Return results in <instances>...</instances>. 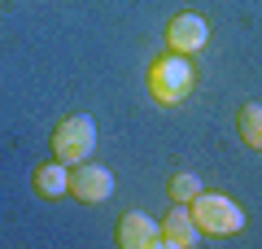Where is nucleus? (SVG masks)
<instances>
[{
  "label": "nucleus",
  "instance_id": "0eeeda50",
  "mask_svg": "<svg viewBox=\"0 0 262 249\" xmlns=\"http://www.w3.org/2000/svg\"><path fill=\"white\" fill-rule=\"evenodd\" d=\"M31 188H35L39 201H61V197H70V166L57 162V157L39 162L31 171Z\"/></svg>",
  "mask_w": 262,
  "mask_h": 249
},
{
  "label": "nucleus",
  "instance_id": "20e7f679",
  "mask_svg": "<svg viewBox=\"0 0 262 249\" xmlns=\"http://www.w3.org/2000/svg\"><path fill=\"white\" fill-rule=\"evenodd\" d=\"M70 197L83 205H101L114 197V171L101 162H75L70 166Z\"/></svg>",
  "mask_w": 262,
  "mask_h": 249
},
{
  "label": "nucleus",
  "instance_id": "6e6552de",
  "mask_svg": "<svg viewBox=\"0 0 262 249\" xmlns=\"http://www.w3.org/2000/svg\"><path fill=\"white\" fill-rule=\"evenodd\" d=\"M196 240H201V227L192 223V210L175 201V210H166V219H162V245L166 249H192Z\"/></svg>",
  "mask_w": 262,
  "mask_h": 249
},
{
  "label": "nucleus",
  "instance_id": "9d476101",
  "mask_svg": "<svg viewBox=\"0 0 262 249\" xmlns=\"http://www.w3.org/2000/svg\"><path fill=\"white\" fill-rule=\"evenodd\" d=\"M201 188H206V184H201V179H196L192 171H175V175H170V184H166V193H170V201L188 205L196 193H201Z\"/></svg>",
  "mask_w": 262,
  "mask_h": 249
},
{
  "label": "nucleus",
  "instance_id": "423d86ee",
  "mask_svg": "<svg viewBox=\"0 0 262 249\" xmlns=\"http://www.w3.org/2000/svg\"><path fill=\"white\" fill-rule=\"evenodd\" d=\"M114 240H118V249H153L162 245V223L149 219L144 210H127L114 227Z\"/></svg>",
  "mask_w": 262,
  "mask_h": 249
},
{
  "label": "nucleus",
  "instance_id": "f03ea898",
  "mask_svg": "<svg viewBox=\"0 0 262 249\" xmlns=\"http://www.w3.org/2000/svg\"><path fill=\"white\" fill-rule=\"evenodd\" d=\"M188 210H192V223L201 227V236H232V232H241L249 223L241 201H232L223 193H206V188L188 201Z\"/></svg>",
  "mask_w": 262,
  "mask_h": 249
},
{
  "label": "nucleus",
  "instance_id": "f257e3e1",
  "mask_svg": "<svg viewBox=\"0 0 262 249\" xmlns=\"http://www.w3.org/2000/svg\"><path fill=\"white\" fill-rule=\"evenodd\" d=\"M144 83H149V96L162 105V110H170V105L188 101V92H192V83H196L192 57H188V53H175V48L158 53V57L149 61V74H144Z\"/></svg>",
  "mask_w": 262,
  "mask_h": 249
},
{
  "label": "nucleus",
  "instance_id": "1a4fd4ad",
  "mask_svg": "<svg viewBox=\"0 0 262 249\" xmlns=\"http://www.w3.org/2000/svg\"><path fill=\"white\" fill-rule=\"evenodd\" d=\"M236 131H241V140L249 149H262V101L241 105V114H236Z\"/></svg>",
  "mask_w": 262,
  "mask_h": 249
},
{
  "label": "nucleus",
  "instance_id": "7ed1b4c3",
  "mask_svg": "<svg viewBox=\"0 0 262 249\" xmlns=\"http://www.w3.org/2000/svg\"><path fill=\"white\" fill-rule=\"evenodd\" d=\"M48 149H53V157L66 162V166L88 162L92 149H96V118L92 114H66L53 127V136H48Z\"/></svg>",
  "mask_w": 262,
  "mask_h": 249
},
{
  "label": "nucleus",
  "instance_id": "39448f33",
  "mask_svg": "<svg viewBox=\"0 0 262 249\" xmlns=\"http://www.w3.org/2000/svg\"><path fill=\"white\" fill-rule=\"evenodd\" d=\"M210 44V22L201 18L196 9H179L175 18L166 22V48H175V53H201V48Z\"/></svg>",
  "mask_w": 262,
  "mask_h": 249
}]
</instances>
